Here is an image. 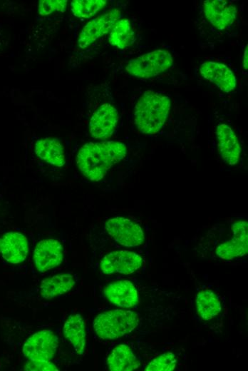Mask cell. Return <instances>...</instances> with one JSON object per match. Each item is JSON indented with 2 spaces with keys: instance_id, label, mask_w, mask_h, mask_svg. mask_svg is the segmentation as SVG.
I'll list each match as a JSON object with an SVG mask.
<instances>
[{
  "instance_id": "cell-1",
  "label": "cell",
  "mask_w": 248,
  "mask_h": 371,
  "mask_svg": "<svg viewBox=\"0 0 248 371\" xmlns=\"http://www.w3.org/2000/svg\"><path fill=\"white\" fill-rule=\"evenodd\" d=\"M126 154L127 148L121 142H89L79 150L76 163L84 176L92 181H98L114 164L122 161Z\"/></svg>"
},
{
  "instance_id": "cell-2",
  "label": "cell",
  "mask_w": 248,
  "mask_h": 371,
  "mask_svg": "<svg viewBox=\"0 0 248 371\" xmlns=\"http://www.w3.org/2000/svg\"><path fill=\"white\" fill-rule=\"evenodd\" d=\"M170 99L153 91H145L135 108V123L144 134H155L165 124L170 109Z\"/></svg>"
},
{
  "instance_id": "cell-3",
  "label": "cell",
  "mask_w": 248,
  "mask_h": 371,
  "mask_svg": "<svg viewBox=\"0 0 248 371\" xmlns=\"http://www.w3.org/2000/svg\"><path fill=\"white\" fill-rule=\"evenodd\" d=\"M139 323L138 315L130 310H113L96 316L93 328L103 340L119 338L135 330Z\"/></svg>"
},
{
  "instance_id": "cell-4",
  "label": "cell",
  "mask_w": 248,
  "mask_h": 371,
  "mask_svg": "<svg viewBox=\"0 0 248 371\" xmlns=\"http://www.w3.org/2000/svg\"><path fill=\"white\" fill-rule=\"evenodd\" d=\"M172 63V57L168 51L157 49L130 60L125 69L131 76L148 78L167 70Z\"/></svg>"
},
{
  "instance_id": "cell-5",
  "label": "cell",
  "mask_w": 248,
  "mask_h": 371,
  "mask_svg": "<svg viewBox=\"0 0 248 371\" xmlns=\"http://www.w3.org/2000/svg\"><path fill=\"white\" fill-rule=\"evenodd\" d=\"M107 233L120 245L136 247L145 240L142 228L133 220L117 216L108 220L105 225Z\"/></svg>"
},
{
  "instance_id": "cell-6",
  "label": "cell",
  "mask_w": 248,
  "mask_h": 371,
  "mask_svg": "<svg viewBox=\"0 0 248 371\" xmlns=\"http://www.w3.org/2000/svg\"><path fill=\"white\" fill-rule=\"evenodd\" d=\"M58 343V337L51 330H41L26 340L22 351L29 360L49 361L56 354Z\"/></svg>"
},
{
  "instance_id": "cell-7",
  "label": "cell",
  "mask_w": 248,
  "mask_h": 371,
  "mask_svg": "<svg viewBox=\"0 0 248 371\" xmlns=\"http://www.w3.org/2000/svg\"><path fill=\"white\" fill-rule=\"evenodd\" d=\"M143 265L142 257L129 250L113 251L105 255L100 263L101 271L105 274H130Z\"/></svg>"
},
{
  "instance_id": "cell-8",
  "label": "cell",
  "mask_w": 248,
  "mask_h": 371,
  "mask_svg": "<svg viewBox=\"0 0 248 371\" xmlns=\"http://www.w3.org/2000/svg\"><path fill=\"white\" fill-rule=\"evenodd\" d=\"M120 14L119 10L113 9L88 22L79 34L78 39L79 47L85 49L99 37L109 32L120 17Z\"/></svg>"
},
{
  "instance_id": "cell-9",
  "label": "cell",
  "mask_w": 248,
  "mask_h": 371,
  "mask_svg": "<svg viewBox=\"0 0 248 371\" xmlns=\"http://www.w3.org/2000/svg\"><path fill=\"white\" fill-rule=\"evenodd\" d=\"M118 121L117 109L110 103L101 105L89 121V132L93 138L105 139L113 133Z\"/></svg>"
},
{
  "instance_id": "cell-10",
  "label": "cell",
  "mask_w": 248,
  "mask_h": 371,
  "mask_svg": "<svg viewBox=\"0 0 248 371\" xmlns=\"http://www.w3.org/2000/svg\"><path fill=\"white\" fill-rule=\"evenodd\" d=\"M63 249L60 242L56 239L41 240L33 251V262L36 270L45 273L62 263Z\"/></svg>"
},
{
  "instance_id": "cell-11",
  "label": "cell",
  "mask_w": 248,
  "mask_h": 371,
  "mask_svg": "<svg viewBox=\"0 0 248 371\" xmlns=\"http://www.w3.org/2000/svg\"><path fill=\"white\" fill-rule=\"evenodd\" d=\"M233 238L216 248L217 255L222 260H232L247 253V222L237 221L232 225Z\"/></svg>"
},
{
  "instance_id": "cell-12",
  "label": "cell",
  "mask_w": 248,
  "mask_h": 371,
  "mask_svg": "<svg viewBox=\"0 0 248 371\" xmlns=\"http://www.w3.org/2000/svg\"><path fill=\"white\" fill-rule=\"evenodd\" d=\"M29 250L28 240L22 233L9 231L0 236V254L6 262L11 264L23 262Z\"/></svg>"
},
{
  "instance_id": "cell-13",
  "label": "cell",
  "mask_w": 248,
  "mask_h": 371,
  "mask_svg": "<svg viewBox=\"0 0 248 371\" xmlns=\"http://www.w3.org/2000/svg\"><path fill=\"white\" fill-rule=\"evenodd\" d=\"M203 11L208 21L219 30L229 26L237 16L236 8L224 0L205 1Z\"/></svg>"
},
{
  "instance_id": "cell-14",
  "label": "cell",
  "mask_w": 248,
  "mask_h": 371,
  "mask_svg": "<svg viewBox=\"0 0 248 371\" xmlns=\"http://www.w3.org/2000/svg\"><path fill=\"white\" fill-rule=\"evenodd\" d=\"M217 146L220 157L227 164L234 166L239 160L241 147L238 138L228 125L219 123L217 127Z\"/></svg>"
},
{
  "instance_id": "cell-15",
  "label": "cell",
  "mask_w": 248,
  "mask_h": 371,
  "mask_svg": "<svg viewBox=\"0 0 248 371\" xmlns=\"http://www.w3.org/2000/svg\"><path fill=\"white\" fill-rule=\"evenodd\" d=\"M200 73L205 79L215 83L224 92L229 93L236 87V77L224 64L215 61L205 62L200 66Z\"/></svg>"
},
{
  "instance_id": "cell-16",
  "label": "cell",
  "mask_w": 248,
  "mask_h": 371,
  "mask_svg": "<svg viewBox=\"0 0 248 371\" xmlns=\"http://www.w3.org/2000/svg\"><path fill=\"white\" fill-rule=\"evenodd\" d=\"M105 298L113 304L122 308H132L138 304V294L129 280H118L108 284L103 290Z\"/></svg>"
},
{
  "instance_id": "cell-17",
  "label": "cell",
  "mask_w": 248,
  "mask_h": 371,
  "mask_svg": "<svg viewBox=\"0 0 248 371\" xmlns=\"http://www.w3.org/2000/svg\"><path fill=\"white\" fill-rule=\"evenodd\" d=\"M106 364L109 370L132 371L140 367V361L131 347L120 344L110 351Z\"/></svg>"
},
{
  "instance_id": "cell-18",
  "label": "cell",
  "mask_w": 248,
  "mask_h": 371,
  "mask_svg": "<svg viewBox=\"0 0 248 371\" xmlns=\"http://www.w3.org/2000/svg\"><path fill=\"white\" fill-rule=\"evenodd\" d=\"M63 332L78 355H83L86 345L85 322L80 314L71 315L66 320Z\"/></svg>"
},
{
  "instance_id": "cell-19",
  "label": "cell",
  "mask_w": 248,
  "mask_h": 371,
  "mask_svg": "<svg viewBox=\"0 0 248 371\" xmlns=\"http://www.w3.org/2000/svg\"><path fill=\"white\" fill-rule=\"evenodd\" d=\"M35 153L41 159L54 166L61 167L66 163L63 146L56 138H46L37 141Z\"/></svg>"
},
{
  "instance_id": "cell-20",
  "label": "cell",
  "mask_w": 248,
  "mask_h": 371,
  "mask_svg": "<svg viewBox=\"0 0 248 371\" xmlns=\"http://www.w3.org/2000/svg\"><path fill=\"white\" fill-rule=\"evenodd\" d=\"M197 312L205 321H210L219 315L222 305L219 296L212 290H200L195 300Z\"/></svg>"
},
{
  "instance_id": "cell-21",
  "label": "cell",
  "mask_w": 248,
  "mask_h": 371,
  "mask_svg": "<svg viewBox=\"0 0 248 371\" xmlns=\"http://www.w3.org/2000/svg\"><path fill=\"white\" fill-rule=\"evenodd\" d=\"M76 280L71 274H60L43 280L40 286V294L43 298L51 299L68 292L75 285Z\"/></svg>"
},
{
  "instance_id": "cell-22",
  "label": "cell",
  "mask_w": 248,
  "mask_h": 371,
  "mask_svg": "<svg viewBox=\"0 0 248 371\" xmlns=\"http://www.w3.org/2000/svg\"><path fill=\"white\" fill-rule=\"evenodd\" d=\"M109 43L118 49H125L135 41V32L128 19L118 20L109 34Z\"/></svg>"
},
{
  "instance_id": "cell-23",
  "label": "cell",
  "mask_w": 248,
  "mask_h": 371,
  "mask_svg": "<svg viewBox=\"0 0 248 371\" xmlns=\"http://www.w3.org/2000/svg\"><path fill=\"white\" fill-rule=\"evenodd\" d=\"M106 4V0H74L71 3V6L75 16L88 19L94 16Z\"/></svg>"
},
{
  "instance_id": "cell-24",
  "label": "cell",
  "mask_w": 248,
  "mask_h": 371,
  "mask_svg": "<svg viewBox=\"0 0 248 371\" xmlns=\"http://www.w3.org/2000/svg\"><path fill=\"white\" fill-rule=\"evenodd\" d=\"M177 364V356L170 352L163 353L154 359L145 367L146 371H171Z\"/></svg>"
},
{
  "instance_id": "cell-25",
  "label": "cell",
  "mask_w": 248,
  "mask_h": 371,
  "mask_svg": "<svg viewBox=\"0 0 248 371\" xmlns=\"http://www.w3.org/2000/svg\"><path fill=\"white\" fill-rule=\"evenodd\" d=\"M66 4V0H41L38 3V14L47 16L54 11L63 12Z\"/></svg>"
},
{
  "instance_id": "cell-26",
  "label": "cell",
  "mask_w": 248,
  "mask_h": 371,
  "mask_svg": "<svg viewBox=\"0 0 248 371\" xmlns=\"http://www.w3.org/2000/svg\"><path fill=\"white\" fill-rule=\"evenodd\" d=\"M24 370L32 371H57L58 367L52 362L46 360H29Z\"/></svg>"
},
{
  "instance_id": "cell-27",
  "label": "cell",
  "mask_w": 248,
  "mask_h": 371,
  "mask_svg": "<svg viewBox=\"0 0 248 371\" xmlns=\"http://www.w3.org/2000/svg\"><path fill=\"white\" fill-rule=\"evenodd\" d=\"M243 67L245 70H247L248 68V49H247V45L246 46V49L244 52V56H243Z\"/></svg>"
}]
</instances>
